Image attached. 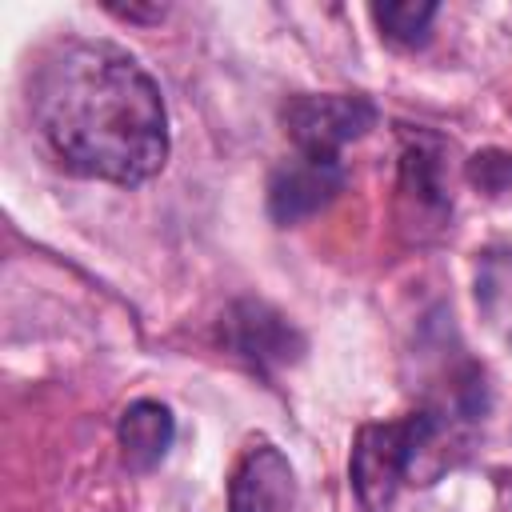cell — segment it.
I'll return each mask as SVG.
<instances>
[{"label":"cell","mask_w":512,"mask_h":512,"mask_svg":"<svg viewBox=\"0 0 512 512\" xmlns=\"http://www.w3.org/2000/svg\"><path fill=\"white\" fill-rule=\"evenodd\" d=\"M48 156L84 180L136 188L168 160V108L152 72L112 40H60L28 80Z\"/></svg>","instance_id":"obj_1"},{"label":"cell","mask_w":512,"mask_h":512,"mask_svg":"<svg viewBox=\"0 0 512 512\" xmlns=\"http://www.w3.org/2000/svg\"><path fill=\"white\" fill-rule=\"evenodd\" d=\"M480 408L464 400H432L396 420H376L356 432L348 476L368 512H384L404 484H432L448 464L452 448L464 444V424Z\"/></svg>","instance_id":"obj_2"},{"label":"cell","mask_w":512,"mask_h":512,"mask_svg":"<svg viewBox=\"0 0 512 512\" xmlns=\"http://www.w3.org/2000/svg\"><path fill=\"white\" fill-rule=\"evenodd\" d=\"M380 120V108L360 92H300L288 96L280 108V124L296 152L340 160V152L368 136Z\"/></svg>","instance_id":"obj_3"},{"label":"cell","mask_w":512,"mask_h":512,"mask_svg":"<svg viewBox=\"0 0 512 512\" xmlns=\"http://www.w3.org/2000/svg\"><path fill=\"white\" fill-rule=\"evenodd\" d=\"M220 340L236 360H244L260 376H272L276 368H288L304 356L300 328L280 308L252 296L228 304V312L220 316Z\"/></svg>","instance_id":"obj_4"},{"label":"cell","mask_w":512,"mask_h":512,"mask_svg":"<svg viewBox=\"0 0 512 512\" xmlns=\"http://www.w3.org/2000/svg\"><path fill=\"white\" fill-rule=\"evenodd\" d=\"M344 184H348L344 160H320V156L292 152L268 176V216L284 228L300 224L316 216L320 208H328L344 192Z\"/></svg>","instance_id":"obj_5"},{"label":"cell","mask_w":512,"mask_h":512,"mask_svg":"<svg viewBox=\"0 0 512 512\" xmlns=\"http://www.w3.org/2000/svg\"><path fill=\"white\" fill-rule=\"evenodd\" d=\"M400 204L416 228H440L452 212V196L444 184V140L432 132H404L400 152Z\"/></svg>","instance_id":"obj_6"},{"label":"cell","mask_w":512,"mask_h":512,"mask_svg":"<svg viewBox=\"0 0 512 512\" xmlns=\"http://www.w3.org/2000/svg\"><path fill=\"white\" fill-rule=\"evenodd\" d=\"M228 512H300L296 472L276 444L256 440L244 448L228 484Z\"/></svg>","instance_id":"obj_7"},{"label":"cell","mask_w":512,"mask_h":512,"mask_svg":"<svg viewBox=\"0 0 512 512\" xmlns=\"http://www.w3.org/2000/svg\"><path fill=\"white\" fill-rule=\"evenodd\" d=\"M172 440H176V420H172L168 404H160V400H148V396L132 400L116 420V444L132 472L156 468L168 456Z\"/></svg>","instance_id":"obj_8"},{"label":"cell","mask_w":512,"mask_h":512,"mask_svg":"<svg viewBox=\"0 0 512 512\" xmlns=\"http://www.w3.org/2000/svg\"><path fill=\"white\" fill-rule=\"evenodd\" d=\"M476 308L512 344V248H484L476 256Z\"/></svg>","instance_id":"obj_9"},{"label":"cell","mask_w":512,"mask_h":512,"mask_svg":"<svg viewBox=\"0 0 512 512\" xmlns=\"http://www.w3.org/2000/svg\"><path fill=\"white\" fill-rule=\"evenodd\" d=\"M372 20L380 24V36H388L392 44L416 48L428 40V28L436 20V4H416V0H400V4H376Z\"/></svg>","instance_id":"obj_10"}]
</instances>
